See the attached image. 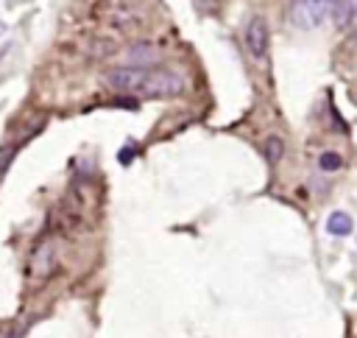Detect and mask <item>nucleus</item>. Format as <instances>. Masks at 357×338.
I'll list each match as a JSON object with an SVG mask.
<instances>
[{
    "label": "nucleus",
    "instance_id": "obj_1",
    "mask_svg": "<svg viewBox=\"0 0 357 338\" xmlns=\"http://www.w3.org/2000/svg\"><path fill=\"white\" fill-rule=\"evenodd\" d=\"M332 12V0H296L290 6V23L301 31L319 28Z\"/></svg>",
    "mask_w": 357,
    "mask_h": 338
},
{
    "label": "nucleus",
    "instance_id": "obj_2",
    "mask_svg": "<svg viewBox=\"0 0 357 338\" xmlns=\"http://www.w3.org/2000/svg\"><path fill=\"white\" fill-rule=\"evenodd\" d=\"M148 78V70L146 67H112L104 73V84L115 93H123V95H140L143 84Z\"/></svg>",
    "mask_w": 357,
    "mask_h": 338
},
{
    "label": "nucleus",
    "instance_id": "obj_3",
    "mask_svg": "<svg viewBox=\"0 0 357 338\" xmlns=\"http://www.w3.org/2000/svg\"><path fill=\"white\" fill-rule=\"evenodd\" d=\"M185 90V81L168 73V70H148V78L143 84L140 95L146 98H170V95H178Z\"/></svg>",
    "mask_w": 357,
    "mask_h": 338
},
{
    "label": "nucleus",
    "instance_id": "obj_4",
    "mask_svg": "<svg viewBox=\"0 0 357 338\" xmlns=\"http://www.w3.org/2000/svg\"><path fill=\"white\" fill-rule=\"evenodd\" d=\"M59 269V249L54 240H42L34 255H31V277L34 280H48Z\"/></svg>",
    "mask_w": 357,
    "mask_h": 338
},
{
    "label": "nucleus",
    "instance_id": "obj_5",
    "mask_svg": "<svg viewBox=\"0 0 357 338\" xmlns=\"http://www.w3.org/2000/svg\"><path fill=\"white\" fill-rule=\"evenodd\" d=\"M268 39H271V34H268V23H265V17H251L249 20V25H246V48H249V54L257 59V62H262L265 56H268Z\"/></svg>",
    "mask_w": 357,
    "mask_h": 338
},
{
    "label": "nucleus",
    "instance_id": "obj_6",
    "mask_svg": "<svg viewBox=\"0 0 357 338\" xmlns=\"http://www.w3.org/2000/svg\"><path fill=\"white\" fill-rule=\"evenodd\" d=\"M330 17L335 20V25H349V23H354V17H357V0H332V12H330Z\"/></svg>",
    "mask_w": 357,
    "mask_h": 338
},
{
    "label": "nucleus",
    "instance_id": "obj_7",
    "mask_svg": "<svg viewBox=\"0 0 357 338\" xmlns=\"http://www.w3.org/2000/svg\"><path fill=\"white\" fill-rule=\"evenodd\" d=\"M352 229H354V221H352L349 213H343V210H335V213L327 218V232L330 235L346 238V235H352Z\"/></svg>",
    "mask_w": 357,
    "mask_h": 338
},
{
    "label": "nucleus",
    "instance_id": "obj_8",
    "mask_svg": "<svg viewBox=\"0 0 357 338\" xmlns=\"http://www.w3.org/2000/svg\"><path fill=\"white\" fill-rule=\"evenodd\" d=\"M157 56H159V51L154 48V45H146V42H143V45H137V48H131L128 51V59H131V67H151L154 62H157Z\"/></svg>",
    "mask_w": 357,
    "mask_h": 338
},
{
    "label": "nucleus",
    "instance_id": "obj_9",
    "mask_svg": "<svg viewBox=\"0 0 357 338\" xmlns=\"http://www.w3.org/2000/svg\"><path fill=\"white\" fill-rule=\"evenodd\" d=\"M282 154H285V143H282L279 137H268V140H265V159H268V162L277 165V162L282 159Z\"/></svg>",
    "mask_w": 357,
    "mask_h": 338
},
{
    "label": "nucleus",
    "instance_id": "obj_10",
    "mask_svg": "<svg viewBox=\"0 0 357 338\" xmlns=\"http://www.w3.org/2000/svg\"><path fill=\"white\" fill-rule=\"evenodd\" d=\"M14 154H17V146H6V148H0V179L6 177V171H9V165H12Z\"/></svg>",
    "mask_w": 357,
    "mask_h": 338
},
{
    "label": "nucleus",
    "instance_id": "obj_11",
    "mask_svg": "<svg viewBox=\"0 0 357 338\" xmlns=\"http://www.w3.org/2000/svg\"><path fill=\"white\" fill-rule=\"evenodd\" d=\"M319 165H321V171H338V168L343 165V159H341L338 154H332V151H327V154H321V159H319Z\"/></svg>",
    "mask_w": 357,
    "mask_h": 338
}]
</instances>
